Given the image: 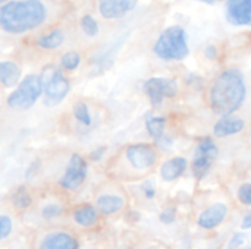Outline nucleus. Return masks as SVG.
Masks as SVG:
<instances>
[{
  "label": "nucleus",
  "instance_id": "nucleus-1",
  "mask_svg": "<svg viewBox=\"0 0 251 249\" xmlns=\"http://www.w3.org/2000/svg\"><path fill=\"white\" fill-rule=\"evenodd\" d=\"M63 0H9L0 6V29L12 37L26 35L59 22Z\"/></svg>",
  "mask_w": 251,
  "mask_h": 249
},
{
  "label": "nucleus",
  "instance_id": "nucleus-2",
  "mask_svg": "<svg viewBox=\"0 0 251 249\" xmlns=\"http://www.w3.org/2000/svg\"><path fill=\"white\" fill-rule=\"evenodd\" d=\"M247 85L244 73L240 69L229 68L222 70L213 81L209 91L210 107L221 116H231L244 103Z\"/></svg>",
  "mask_w": 251,
  "mask_h": 249
},
{
  "label": "nucleus",
  "instance_id": "nucleus-3",
  "mask_svg": "<svg viewBox=\"0 0 251 249\" xmlns=\"http://www.w3.org/2000/svg\"><path fill=\"white\" fill-rule=\"evenodd\" d=\"M153 53L165 62H179L188 57L190 45L185 28L179 23L165 28L153 45Z\"/></svg>",
  "mask_w": 251,
  "mask_h": 249
},
{
  "label": "nucleus",
  "instance_id": "nucleus-4",
  "mask_svg": "<svg viewBox=\"0 0 251 249\" xmlns=\"http://www.w3.org/2000/svg\"><path fill=\"white\" fill-rule=\"evenodd\" d=\"M43 84V97L47 107H54L62 103L71 91V82L62 72V69L53 63L46 65L40 72Z\"/></svg>",
  "mask_w": 251,
  "mask_h": 249
},
{
  "label": "nucleus",
  "instance_id": "nucleus-5",
  "mask_svg": "<svg viewBox=\"0 0 251 249\" xmlns=\"http://www.w3.org/2000/svg\"><path fill=\"white\" fill-rule=\"evenodd\" d=\"M41 95H43V84L40 75L29 73L24 76L19 85L9 94L7 106L16 112H25L29 110Z\"/></svg>",
  "mask_w": 251,
  "mask_h": 249
},
{
  "label": "nucleus",
  "instance_id": "nucleus-6",
  "mask_svg": "<svg viewBox=\"0 0 251 249\" xmlns=\"http://www.w3.org/2000/svg\"><path fill=\"white\" fill-rule=\"evenodd\" d=\"M218 156H219V148L213 142V139L209 136L201 138L197 144L196 154H194L193 175L197 179H203L212 169V164L218 158Z\"/></svg>",
  "mask_w": 251,
  "mask_h": 249
},
{
  "label": "nucleus",
  "instance_id": "nucleus-7",
  "mask_svg": "<svg viewBox=\"0 0 251 249\" xmlns=\"http://www.w3.org/2000/svg\"><path fill=\"white\" fill-rule=\"evenodd\" d=\"M143 90L153 106H160L165 98H174L178 94V82L172 78L153 76L144 82Z\"/></svg>",
  "mask_w": 251,
  "mask_h": 249
},
{
  "label": "nucleus",
  "instance_id": "nucleus-8",
  "mask_svg": "<svg viewBox=\"0 0 251 249\" xmlns=\"http://www.w3.org/2000/svg\"><path fill=\"white\" fill-rule=\"evenodd\" d=\"M87 173H88L87 161L84 160L82 156H79V154L75 153V154H72V157L69 160V164H68L63 176L59 181V185L63 189L75 191V189H78L85 182Z\"/></svg>",
  "mask_w": 251,
  "mask_h": 249
},
{
  "label": "nucleus",
  "instance_id": "nucleus-9",
  "mask_svg": "<svg viewBox=\"0 0 251 249\" xmlns=\"http://www.w3.org/2000/svg\"><path fill=\"white\" fill-rule=\"evenodd\" d=\"M138 4V0H96L99 16L106 22L119 21L131 13Z\"/></svg>",
  "mask_w": 251,
  "mask_h": 249
},
{
  "label": "nucleus",
  "instance_id": "nucleus-10",
  "mask_svg": "<svg viewBox=\"0 0 251 249\" xmlns=\"http://www.w3.org/2000/svg\"><path fill=\"white\" fill-rule=\"evenodd\" d=\"M125 156L129 164L137 170L150 169L157 161V153L153 148V145H149V144L129 145L125 151Z\"/></svg>",
  "mask_w": 251,
  "mask_h": 249
},
{
  "label": "nucleus",
  "instance_id": "nucleus-11",
  "mask_svg": "<svg viewBox=\"0 0 251 249\" xmlns=\"http://www.w3.org/2000/svg\"><path fill=\"white\" fill-rule=\"evenodd\" d=\"M225 19L232 26H251V0H225Z\"/></svg>",
  "mask_w": 251,
  "mask_h": 249
},
{
  "label": "nucleus",
  "instance_id": "nucleus-12",
  "mask_svg": "<svg viewBox=\"0 0 251 249\" xmlns=\"http://www.w3.org/2000/svg\"><path fill=\"white\" fill-rule=\"evenodd\" d=\"M66 38H68V34H66L65 28L53 26L49 31L38 34L34 38V44L41 50L51 51V50H57L59 47H62L66 43Z\"/></svg>",
  "mask_w": 251,
  "mask_h": 249
},
{
  "label": "nucleus",
  "instance_id": "nucleus-13",
  "mask_svg": "<svg viewBox=\"0 0 251 249\" xmlns=\"http://www.w3.org/2000/svg\"><path fill=\"white\" fill-rule=\"evenodd\" d=\"M226 214H228V207L224 203H216L200 214L199 226L206 230H212L224 223V220L226 219Z\"/></svg>",
  "mask_w": 251,
  "mask_h": 249
},
{
  "label": "nucleus",
  "instance_id": "nucleus-14",
  "mask_svg": "<svg viewBox=\"0 0 251 249\" xmlns=\"http://www.w3.org/2000/svg\"><path fill=\"white\" fill-rule=\"evenodd\" d=\"M38 249H79L78 241L66 232H53L44 236Z\"/></svg>",
  "mask_w": 251,
  "mask_h": 249
},
{
  "label": "nucleus",
  "instance_id": "nucleus-15",
  "mask_svg": "<svg viewBox=\"0 0 251 249\" xmlns=\"http://www.w3.org/2000/svg\"><path fill=\"white\" fill-rule=\"evenodd\" d=\"M246 126V122L237 116H222L213 126V134L218 138H226L240 134Z\"/></svg>",
  "mask_w": 251,
  "mask_h": 249
},
{
  "label": "nucleus",
  "instance_id": "nucleus-16",
  "mask_svg": "<svg viewBox=\"0 0 251 249\" xmlns=\"http://www.w3.org/2000/svg\"><path fill=\"white\" fill-rule=\"evenodd\" d=\"M22 70L21 68L12 62V60H3L0 62V82L4 88H13L18 87L21 79Z\"/></svg>",
  "mask_w": 251,
  "mask_h": 249
},
{
  "label": "nucleus",
  "instance_id": "nucleus-17",
  "mask_svg": "<svg viewBox=\"0 0 251 249\" xmlns=\"http://www.w3.org/2000/svg\"><path fill=\"white\" fill-rule=\"evenodd\" d=\"M187 166L188 163L184 157H174L163 163V166L160 167V176L166 182L176 181L187 170Z\"/></svg>",
  "mask_w": 251,
  "mask_h": 249
},
{
  "label": "nucleus",
  "instance_id": "nucleus-18",
  "mask_svg": "<svg viewBox=\"0 0 251 249\" xmlns=\"http://www.w3.org/2000/svg\"><path fill=\"white\" fill-rule=\"evenodd\" d=\"M96 205H97V211L101 213L103 216H112L124 208L125 201L118 195H101L97 198Z\"/></svg>",
  "mask_w": 251,
  "mask_h": 249
},
{
  "label": "nucleus",
  "instance_id": "nucleus-19",
  "mask_svg": "<svg viewBox=\"0 0 251 249\" xmlns=\"http://www.w3.org/2000/svg\"><path fill=\"white\" fill-rule=\"evenodd\" d=\"M78 29L87 38H97L101 32V26L99 19L93 13H82L78 16Z\"/></svg>",
  "mask_w": 251,
  "mask_h": 249
},
{
  "label": "nucleus",
  "instance_id": "nucleus-20",
  "mask_svg": "<svg viewBox=\"0 0 251 249\" xmlns=\"http://www.w3.org/2000/svg\"><path fill=\"white\" fill-rule=\"evenodd\" d=\"M97 208H94L93 205L90 204H85V205H81L78 207L75 211H74V220L79 225V226H84V227H90L93 226L96 222H97Z\"/></svg>",
  "mask_w": 251,
  "mask_h": 249
},
{
  "label": "nucleus",
  "instance_id": "nucleus-21",
  "mask_svg": "<svg viewBox=\"0 0 251 249\" xmlns=\"http://www.w3.org/2000/svg\"><path fill=\"white\" fill-rule=\"evenodd\" d=\"M79 65H81V54L76 50H68L60 56V68L68 72L78 69Z\"/></svg>",
  "mask_w": 251,
  "mask_h": 249
},
{
  "label": "nucleus",
  "instance_id": "nucleus-22",
  "mask_svg": "<svg viewBox=\"0 0 251 249\" xmlns=\"http://www.w3.org/2000/svg\"><path fill=\"white\" fill-rule=\"evenodd\" d=\"M165 126H166V117H163V116L150 117V119H147V122H146L147 132H149L150 136H153L154 139H159V138L163 135Z\"/></svg>",
  "mask_w": 251,
  "mask_h": 249
},
{
  "label": "nucleus",
  "instance_id": "nucleus-23",
  "mask_svg": "<svg viewBox=\"0 0 251 249\" xmlns=\"http://www.w3.org/2000/svg\"><path fill=\"white\" fill-rule=\"evenodd\" d=\"M12 203H13V205L16 208L25 210L32 204V198H31V195H29V192H28V189L25 186H19L12 195Z\"/></svg>",
  "mask_w": 251,
  "mask_h": 249
},
{
  "label": "nucleus",
  "instance_id": "nucleus-24",
  "mask_svg": "<svg viewBox=\"0 0 251 249\" xmlns=\"http://www.w3.org/2000/svg\"><path fill=\"white\" fill-rule=\"evenodd\" d=\"M74 116L81 125H84V126L91 125V114H90L88 106L85 103H76L74 106Z\"/></svg>",
  "mask_w": 251,
  "mask_h": 249
},
{
  "label": "nucleus",
  "instance_id": "nucleus-25",
  "mask_svg": "<svg viewBox=\"0 0 251 249\" xmlns=\"http://www.w3.org/2000/svg\"><path fill=\"white\" fill-rule=\"evenodd\" d=\"M13 225L9 216H0V239H6L12 233Z\"/></svg>",
  "mask_w": 251,
  "mask_h": 249
},
{
  "label": "nucleus",
  "instance_id": "nucleus-26",
  "mask_svg": "<svg viewBox=\"0 0 251 249\" xmlns=\"http://www.w3.org/2000/svg\"><path fill=\"white\" fill-rule=\"evenodd\" d=\"M175 219H176V208H175V207H168V208H165V210L160 213V216H159V220H160V223H163V225H172V223L175 222Z\"/></svg>",
  "mask_w": 251,
  "mask_h": 249
},
{
  "label": "nucleus",
  "instance_id": "nucleus-27",
  "mask_svg": "<svg viewBox=\"0 0 251 249\" xmlns=\"http://www.w3.org/2000/svg\"><path fill=\"white\" fill-rule=\"evenodd\" d=\"M238 200L244 205H251V183H244L238 189Z\"/></svg>",
  "mask_w": 251,
  "mask_h": 249
},
{
  "label": "nucleus",
  "instance_id": "nucleus-28",
  "mask_svg": "<svg viewBox=\"0 0 251 249\" xmlns=\"http://www.w3.org/2000/svg\"><path fill=\"white\" fill-rule=\"evenodd\" d=\"M60 213H62V207L60 205H57V204H49V205H46L43 208V213L41 214H43V217L46 220H51V219L57 217Z\"/></svg>",
  "mask_w": 251,
  "mask_h": 249
},
{
  "label": "nucleus",
  "instance_id": "nucleus-29",
  "mask_svg": "<svg viewBox=\"0 0 251 249\" xmlns=\"http://www.w3.org/2000/svg\"><path fill=\"white\" fill-rule=\"evenodd\" d=\"M244 242H246V235L241 233V232L240 233H235V235H232V238L228 242V249L240 248V247L244 245Z\"/></svg>",
  "mask_w": 251,
  "mask_h": 249
},
{
  "label": "nucleus",
  "instance_id": "nucleus-30",
  "mask_svg": "<svg viewBox=\"0 0 251 249\" xmlns=\"http://www.w3.org/2000/svg\"><path fill=\"white\" fill-rule=\"evenodd\" d=\"M203 54L209 60H216L218 56H219V50H218V47L215 44H207L204 47V50H203Z\"/></svg>",
  "mask_w": 251,
  "mask_h": 249
},
{
  "label": "nucleus",
  "instance_id": "nucleus-31",
  "mask_svg": "<svg viewBox=\"0 0 251 249\" xmlns=\"http://www.w3.org/2000/svg\"><path fill=\"white\" fill-rule=\"evenodd\" d=\"M141 191H143V194L146 195V198H149V200H151L154 195H156V191H154V186H153V183L151 182H144L143 185H141Z\"/></svg>",
  "mask_w": 251,
  "mask_h": 249
},
{
  "label": "nucleus",
  "instance_id": "nucleus-32",
  "mask_svg": "<svg viewBox=\"0 0 251 249\" xmlns=\"http://www.w3.org/2000/svg\"><path fill=\"white\" fill-rule=\"evenodd\" d=\"M104 153H106V147H99V148H96V150L91 151L90 160H93V161H100V160L103 158Z\"/></svg>",
  "mask_w": 251,
  "mask_h": 249
},
{
  "label": "nucleus",
  "instance_id": "nucleus-33",
  "mask_svg": "<svg viewBox=\"0 0 251 249\" xmlns=\"http://www.w3.org/2000/svg\"><path fill=\"white\" fill-rule=\"evenodd\" d=\"M241 227H243V229H251V211L250 213H247V214L243 217Z\"/></svg>",
  "mask_w": 251,
  "mask_h": 249
},
{
  "label": "nucleus",
  "instance_id": "nucleus-34",
  "mask_svg": "<svg viewBox=\"0 0 251 249\" xmlns=\"http://www.w3.org/2000/svg\"><path fill=\"white\" fill-rule=\"evenodd\" d=\"M197 1H200V3H204V4H216V3H221V1H224V0H197Z\"/></svg>",
  "mask_w": 251,
  "mask_h": 249
},
{
  "label": "nucleus",
  "instance_id": "nucleus-35",
  "mask_svg": "<svg viewBox=\"0 0 251 249\" xmlns=\"http://www.w3.org/2000/svg\"><path fill=\"white\" fill-rule=\"evenodd\" d=\"M7 1H9V0H0V6L4 4V3H7Z\"/></svg>",
  "mask_w": 251,
  "mask_h": 249
},
{
  "label": "nucleus",
  "instance_id": "nucleus-36",
  "mask_svg": "<svg viewBox=\"0 0 251 249\" xmlns=\"http://www.w3.org/2000/svg\"><path fill=\"white\" fill-rule=\"evenodd\" d=\"M249 249H251V248H249Z\"/></svg>",
  "mask_w": 251,
  "mask_h": 249
}]
</instances>
